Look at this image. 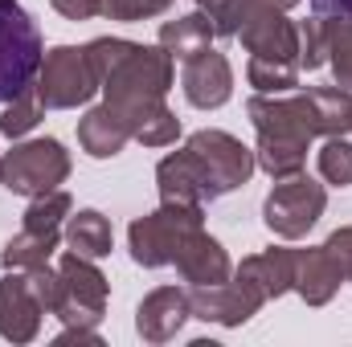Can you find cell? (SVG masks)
<instances>
[{
  "label": "cell",
  "instance_id": "obj_1",
  "mask_svg": "<svg viewBox=\"0 0 352 347\" xmlns=\"http://www.w3.org/2000/svg\"><path fill=\"white\" fill-rule=\"evenodd\" d=\"M82 49L98 74L107 106H115L127 119V127H135V119L160 106L176 82V62L164 45H140L127 37H94Z\"/></svg>",
  "mask_w": 352,
  "mask_h": 347
},
{
  "label": "cell",
  "instance_id": "obj_2",
  "mask_svg": "<svg viewBox=\"0 0 352 347\" xmlns=\"http://www.w3.org/2000/svg\"><path fill=\"white\" fill-rule=\"evenodd\" d=\"M254 131H258V147H254V164L270 180H291L303 172L307 164V147L316 139L311 127V110H307V94H254L246 102Z\"/></svg>",
  "mask_w": 352,
  "mask_h": 347
},
{
  "label": "cell",
  "instance_id": "obj_3",
  "mask_svg": "<svg viewBox=\"0 0 352 347\" xmlns=\"http://www.w3.org/2000/svg\"><path fill=\"white\" fill-rule=\"evenodd\" d=\"M45 45L33 25V16L16 0H0V102H12L16 94L37 86Z\"/></svg>",
  "mask_w": 352,
  "mask_h": 347
},
{
  "label": "cell",
  "instance_id": "obj_4",
  "mask_svg": "<svg viewBox=\"0 0 352 347\" xmlns=\"http://www.w3.org/2000/svg\"><path fill=\"white\" fill-rule=\"evenodd\" d=\"M107 274L94 265V258L82 254H62L58 258V307L54 315L62 319V331H94L107 311Z\"/></svg>",
  "mask_w": 352,
  "mask_h": 347
},
{
  "label": "cell",
  "instance_id": "obj_5",
  "mask_svg": "<svg viewBox=\"0 0 352 347\" xmlns=\"http://www.w3.org/2000/svg\"><path fill=\"white\" fill-rule=\"evenodd\" d=\"M192 229H205V204H164L140 221H131L127 229V246H131V258L144 270H160V265H173L180 241L192 233Z\"/></svg>",
  "mask_w": 352,
  "mask_h": 347
},
{
  "label": "cell",
  "instance_id": "obj_6",
  "mask_svg": "<svg viewBox=\"0 0 352 347\" xmlns=\"http://www.w3.org/2000/svg\"><path fill=\"white\" fill-rule=\"evenodd\" d=\"M70 180V152L58 139H29L16 143L4 160H0V184L16 196H41L54 192Z\"/></svg>",
  "mask_w": 352,
  "mask_h": 347
},
{
  "label": "cell",
  "instance_id": "obj_7",
  "mask_svg": "<svg viewBox=\"0 0 352 347\" xmlns=\"http://www.w3.org/2000/svg\"><path fill=\"white\" fill-rule=\"evenodd\" d=\"M324 208H328L324 184H316V180H307V176L299 172V176H291V180H274L270 196L263 200V221L274 237L295 241V237H307L316 229V221L324 217Z\"/></svg>",
  "mask_w": 352,
  "mask_h": 347
},
{
  "label": "cell",
  "instance_id": "obj_8",
  "mask_svg": "<svg viewBox=\"0 0 352 347\" xmlns=\"http://www.w3.org/2000/svg\"><path fill=\"white\" fill-rule=\"evenodd\" d=\"M98 74L90 66L87 49L78 45H58L41 58V70H37V94L50 110H74V106H87L90 98L98 94Z\"/></svg>",
  "mask_w": 352,
  "mask_h": 347
},
{
  "label": "cell",
  "instance_id": "obj_9",
  "mask_svg": "<svg viewBox=\"0 0 352 347\" xmlns=\"http://www.w3.org/2000/svg\"><path fill=\"white\" fill-rule=\"evenodd\" d=\"M184 147L201 160V168H205L209 184H213V196H226V192L242 188L258 168L254 152L242 139H234L230 131H197V135H188Z\"/></svg>",
  "mask_w": 352,
  "mask_h": 347
},
{
  "label": "cell",
  "instance_id": "obj_10",
  "mask_svg": "<svg viewBox=\"0 0 352 347\" xmlns=\"http://www.w3.org/2000/svg\"><path fill=\"white\" fill-rule=\"evenodd\" d=\"M230 278H234L238 290L263 311L270 298H283V294L295 286V250H283V246L263 250V254H254V258L242 261Z\"/></svg>",
  "mask_w": 352,
  "mask_h": 347
},
{
  "label": "cell",
  "instance_id": "obj_11",
  "mask_svg": "<svg viewBox=\"0 0 352 347\" xmlns=\"http://www.w3.org/2000/svg\"><path fill=\"white\" fill-rule=\"evenodd\" d=\"M180 90H184L188 106H197V110L226 106L234 94V70H230L226 53H217L209 45V49L192 53L188 62H180Z\"/></svg>",
  "mask_w": 352,
  "mask_h": 347
},
{
  "label": "cell",
  "instance_id": "obj_12",
  "mask_svg": "<svg viewBox=\"0 0 352 347\" xmlns=\"http://www.w3.org/2000/svg\"><path fill=\"white\" fill-rule=\"evenodd\" d=\"M41 315H45V307L37 302V294L29 286V274L8 270L0 278V335L8 344H33L37 331H41Z\"/></svg>",
  "mask_w": 352,
  "mask_h": 347
},
{
  "label": "cell",
  "instance_id": "obj_13",
  "mask_svg": "<svg viewBox=\"0 0 352 347\" xmlns=\"http://www.w3.org/2000/svg\"><path fill=\"white\" fill-rule=\"evenodd\" d=\"M188 319H192V302H188V290H180V286H160L135 307V331L144 344L176 339Z\"/></svg>",
  "mask_w": 352,
  "mask_h": 347
},
{
  "label": "cell",
  "instance_id": "obj_14",
  "mask_svg": "<svg viewBox=\"0 0 352 347\" xmlns=\"http://www.w3.org/2000/svg\"><path fill=\"white\" fill-rule=\"evenodd\" d=\"M173 265L188 286H217V282H230V274H234L230 254H226L221 241L209 237L205 229H192V233L180 241Z\"/></svg>",
  "mask_w": 352,
  "mask_h": 347
},
{
  "label": "cell",
  "instance_id": "obj_15",
  "mask_svg": "<svg viewBox=\"0 0 352 347\" xmlns=\"http://www.w3.org/2000/svg\"><path fill=\"white\" fill-rule=\"evenodd\" d=\"M156 184H160V200L164 204H209V200H217L209 176L201 168V160L188 147H180V152L160 160Z\"/></svg>",
  "mask_w": 352,
  "mask_h": 347
},
{
  "label": "cell",
  "instance_id": "obj_16",
  "mask_svg": "<svg viewBox=\"0 0 352 347\" xmlns=\"http://www.w3.org/2000/svg\"><path fill=\"white\" fill-rule=\"evenodd\" d=\"M188 302H192V319H205V323H221V327H242L258 315V307L238 290V282H217V286H192L188 290Z\"/></svg>",
  "mask_w": 352,
  "mask_h": 347
},
{
  "label": "cell",
  "instance_id": "obj_17",
  "mask_svg": "<svg viewBox=\"0 0 352 347\" xmlns=\"http://www.w3.org/2000/svg\"><path fill=\"white\" fill-rule=\"evenodd\" d=\"M340 282H344V274H340L336 261L328 258L324 246H316V250H295V286H291V290H295L307 307H328V302L336 298Z\"/></svg>",
  "mask_w": 352,
  "mask_h": 347
},
{
  "label": "cell",
  "instance_id": "obj_18",
  "mask_svg": "<svg viewBox=\"0 0 352 347\" xmlns=\"http://www.w3.org/2000/svg\"><path fill=\"white\" fill-rule=\"evenodd\" d=\"M131 143V127L115 106H94L87 110V119H78V147L90 160H115L123 147Z\"/></svg>",
  "mask_w": 352,
  "mask_h": 347
},
{
  "label": "cell",
  "instance_id": "obj_19",
  "mask_svg": "<svg viewBox=\"0 0 352 347\" xmlns=\"http://www.w3.org/2000/svg\"><path fill=\"white\" fill-rule=\"evenodd\" d=\"M307 94V110H311V127L316 135L332 139V135H349L352 131V90L344 86H316Z\"/></svg>",
  "mask_w": 352,
  "mask_h": 347
},
{
  "label": "cell",
  "instance_id": "obj_20",
  "mask_svg": "<svg viewBox=\"0 0 352 347\" xmlns=\"http://www.w3.org/2000/svg\"><path fill=\"white\" fill-rule=\"evenodd\" d=\"M213 37H217V29H213V21L201 8L188 12V16H176V21H164L160 25V45L173 53V62H188L192 53L209 49Z\"/></svg>",
  "mask_w": 352,
  "mask_h": 347
},
{
  "label": "cell",
  "instance_id": "obj_21",
  "mask_svg": "<svg viewBox=\"0 0 352 347\" xmlns=\"http://www.w3.org/2000/svg\"><path fill=\"white\" fill-rule=\"evenodd\" d=\"M66 246L82 258H107L115 250V229L111 221L98 213V208H82V213H70L66 217Z\"/></svg>",
  "mask_w": 352,
  "mask_h": 347
},
{
  "label": "cell",
  "instance_id": "obj_22",
  "mask_svg": "<svg viewBox=\"0 0 352 347\" xmlns=\"http://www.w3.org/2000/svg\"><path fill=\"white\" fill-rule=\"evenodd\" d=\"M62 241V229L58 233H37V229H21L16 237H8L4 254H0V265L4 270H33V265H45L54 258Z\"/></svg>",
  "mask_w": 352,
  "mask_h": 347
},
{
  "label": "cell",
  "instance_id": "obj_23",
  "mask_svg": "<svg viewBox=\"0 0 352 347\" xmlns=\"http://www.w3.org/2000/svg\"><path fill=\"white\" fill-rule=\"evenodd\" d=\"M246 82L258 94H291L299 86V62H274V58H250Z\"/></svg>",
  "mask_w": 352,
  "mask_h": 347
},
{
  "label": "cell",
  "instance_id": "obj_24",
  "mask_svg": "<svg viewBox=\"0 0 352 347\" xmlns=\"http://www.w3.org/2000/svg\"><path fill=\"white\" fill-rule=\"evenodd\" d=\"M328 33V66L336 74V86L352 90V16H324Z\"/></svg>",
  "mask_w": 352,
  "mask_h": 347
},
{
  "label": "cell",
  "instance_id": "obj_25",
  "mask_svg": "<svg viewBox=\"0 0 352 347\" xmlns=\"http://www.w3.org/2000/svg\"><path fill=\"white\" fill-rule=\"evenodd\" d=\"M70 213H74L70 192H62V188L41 192V196H33V200H29V208H25V229H37V233H58V229H62V221H66Z\"/></svg>",
  "mask_w": 352,
  "mask_h": 347
},
{
  "label": "cell",
  "instance_id": "obj_26",
  "mask_svg": "<svg viewBox=\"0 0 352 347\" xmlns=\"http://www.w3.org/2000/svg\"><path fill=\"white\" fill-rule=\"evenodd\" d=\"M41 115H45V102H41L37 86L25 90L12 102H4V110H0V135L4 139H21V135H29L41 123Z\"/></svg>",
  "mask_w": 352,
  "mask_h": 347
},
{
  "label": "cell",
  "instance_id": "obj_27",
  "mask_svg": "<svg viewBox=\"0 0 352 347\" xmlns=\"http://www.w3.org/2000/svg\"><path fill=\"white\" fill-rule=\"evenodd\" d=\"M131 139H135V143H144V147H168V143L180 139V119H176L164 102H160V106H152L144 119H135Z\"/></svg>",
  "mask_w": 352,
  "mask_h": 347
},
{
  "label": "cell",
  "instance_id": "obj_28",
  "mask_svg": "<svg viewBox=\"0 0 352 347\" xmlns=\"http://www.w3.org/2000/svg\"><path fill=\"white\" fill-rule=\"evenodd\" d=\"M316 164H320V176H324L328 184L349 188V184H352V143L344 139V135L324 139V147H320Z\"/></svg>",
  "mask_w": 352,
  "mask_h": 347
},
{
  "label": "cell",
  "instance_id": "obj_29",
  "mask_svg": "<svg viewBox=\"0 0 352 347\" xmlns=\"http://www.w3.org/2000/svg\"><path fill=\"white\" fill-rule=\"evenodd\" d=\"M328 66V33L324 16H311L299 25V70H320Z\"/></svg>",
  "mask_w": 352,
  "mask_h": 347
},
{
  "label": "cell",
  "instance_id": "obj_30",
  "mask_svg": "<svg viewBox=\"0 0 352 347\" xmlns=\"http://www.w3.org/2000/svg\"><path fill=\"white\" fill-rule=\"evenodd\" d=\"M176 0H102V16L107 21H123V25H131V21H148V16H160V12H168Z\"/></svg>",
  "mask_w": 352,
  "mask_h": 347
},
{
  "label": "cell",
  "instance_id": "obj_31",
  "mask_svg": "<svg viewBox=\"0 0 352 347\" xmlns=\"http://www.w3.org/2000/svg\"><path fill=\"white\" fill-rule=\"evenodd\" d=\"M324 250H328V258L340 265V274H344V282H352V225L344 229H336L328 241H324Z\"/></svg>",
  "mask_w": 352,
  "mask_h": 347
},
{
  "label": "cell",
  "instance_id": "obj_32",
  "mask_svg": "<svg viewBox=\"0 0 352 347\" xmlns=\"http://www.w3.org/2000/svg\"><path fill=\"white\" fill-rule=\"evenodd\" d=\"M54 12H62L66 21H90V16H102V0H50Z\"/></svg>",
  "mask_w": 352,
  "mask_h": 347
},
{
  "label": "cell",
  "instance_id": "obj_33",
  "mask_svg": "<svg viewBox=\"0 0 352 347\" xmlns=\"http://www.w3.org/2000/svg\"><path fill=\"white\" fill-rule=\"evenodd\" d=\"M209 21H213V29H217V37H221V21H226V12H230V4L234 0H192Z\"/></svg>",
  "mask_w": 352,
  "mask_h": 347
},
{
  "label": "cell",
  "instance_id": "obj_34",
  "mask_svg": "<svg viewBox=\"0 0 352 347\" xmlns=\"http://www.w3.org/2000/svg\"><path fill=\"white\" fill-rule=\"evenodd\" d=\"M316 16H352V0H311Z\"/></svg>",
  "mask_w": 352,
  "mask_h": 347
},
{
  "label": "cell",
  "instance_id": "obj_35",
  "mask_svg": "<svg viewBox=\"0 0 352 347\" xmlns=\"http://www.w3.org/2000/svg\"><path fill=\"white\" fill-rule=\"evenodd\" d=\"M58 344H98V331H62Z\"/></svg>",
  "mask_w": 352,
  "mask_h": 347
},
{
  "label": "cell",
  "instance_id": "obj_36",
  "mask_svg": "<svg viewBox=\"0 0 352 347\" xmlns=\"http://www.w3.org/2000/svg\"><path fill=\"white\" fill-rule=\"evenodd\" d=\"M263 4H270V8H283V12H287V8H295L299 0H263Z\"/></svg>",
  "mask_w": 352,
  "mask_h": 347
}]
</instances>
